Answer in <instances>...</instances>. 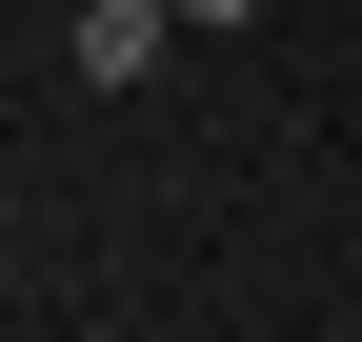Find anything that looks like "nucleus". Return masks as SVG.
Listing matches in <instances>:
<instances>
[{"label": "nucleus", "mask_w": 362, "mask_h": 342, "mask_svg": "<svg viewBox=\"0 0 362 342\" xmlns=\"http://www.w3.org/2000/svg\"><path fill=\"white\" fill-rule=\"evenodd\" d=\"M161 40H181V0H81V20H61V81L121 101V81H161Z\"/></svg>", "instance_id": "obj_1"}, {"label": "nucleus", "mask_w": 362, "mask_h": 342, "mask_svg": "<svg viewBox=\"0 0 362 342\" xmlns=\"http://www.w3.org/2000/svg\"><path fill=\"white\" fill-rule=\"evenodd\" d=\"M181 20H202V40H221V20H262V0H181Z\"/></svg>", "instance_id": "obj_2"}]
</instances>
